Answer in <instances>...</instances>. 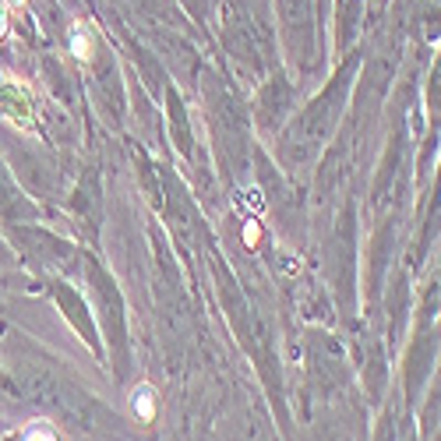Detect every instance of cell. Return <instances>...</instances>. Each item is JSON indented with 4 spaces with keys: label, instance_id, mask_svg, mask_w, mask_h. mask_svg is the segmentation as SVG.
I'll use <instances>...</instances> for the list:
<instances>
[{
    "label": "cell",
    "instance_id": "6da1fadb",
    "mask_svg": "<svg viewBox=\"0 0 441 441\" xmlns=\"http://www.w3.org/2000/svg\"><path fill=\"white\" fill-rule=\"evenodd\" d=\"M67 50H71V57L78 64H92L96 60V36H92V29H88L85 22H74L67 29Z\"/></svg>",
    "mask_w": 441,
    "mask_h": 441
},
{
    "label": "cell",
    "instance_id": "7a4b0ae2",
    "mask_svg": "<svg viewBox=\"0 0 441 441\" xmlns=\"http://www.w3.org/2000/svg\"><path fill=\"white\" fill-rule=\"evenodd\" d=\"M131 410H134V416L141 420V424H152L155 420V413H159V402H155V388L152 385H134V392H131Z\"/></svg>",
    "mask_w": 441,
    "mask_h": 441
},
{
    "label": "cell",
    "instance_id": "3957f363",
    "mask_svg": "<svg viewBox=\"0 0 441 441\" xmlns=\"http://www.w3.org/2000/svg\"><path fill=\"white\" fill-rule=\"evenodd\" d=\"M237 209H244L247 216H261L265 212V195L258 188H247V191L237 195Z\"/></svg>",
    "mask_w": 441,
    "mask_h": 441
},
{
    "label": "cell",
    "instance_id": "277c9868",
    "mask_svg": "<svg viewBox=\"0 0 441 441\" xmlns=\"http://www.w3.org/2000/svg\"><path fill=\"white\" fill-rule=\"evenodd\" d=\"M240 240H244L247 251H258V247H261L265 230H261V219H258V216H247V223H244V230H240Z\"/></svg>",
    "mask_w": 441,
    "mask_h": 441
},
{
    "label": "cell",
    "instance_id": "5b68a950",
    "mask_svg": "<svg viewBox=\"0 0 441 441\" xmlns=\"http://www.w3.org/2000/svg\"><path fill=\"white\" fill-rule=\"evenodd\" d=\"M279 269H283L286 276H297V272H300V258H297V254H283V258H279Z\"/></svg>",
    "mask_w": 441,
    "mask_h": 441
},
{
    "label": "cell",
    "instance_id": "8992f818",
    "mask_svg": "<svg viewBox=\"0 0 441 441\" xmlns=\"http://www.w3.org/2000/svg\"><path fill=\"white\" fill-rule=\"evenodd\" d=\"M25 441H57V434H53L50 427H32V430L25 434Z\"/></svg>",
    "mask_w": 441,
    "mask_h": 441
},
{
    "label": "cell",
    "instance_id": "52a82bcc",
    "mask_svg": "<svg viewBox=\"0 0 441 441\" xmlns=\"http://www.w3.org/2000/svg\"><path fill=\"white\" fill-rule=\"evenodd\" d=\"M8 29H11V18H8V8L0 4V39H8Z\"/></svg>",
    "mask_w": 441,
    "mask_h": 441
},
{
    "label": "cell",
    "instance_id": "ba28073f",
    "mask_svg": "<svg viewBox=\"0 0 441 441\" xmlns=\"http://www.w3.org/2000/svg\"><path fill=\"white\" fill-rule=\"evenodd\" d=\"M8 4H11V8H25V4H29V0H8Z\"/></svg>",
    "mask_w": 441,
    "mask_h": 441
}]
</instances>
